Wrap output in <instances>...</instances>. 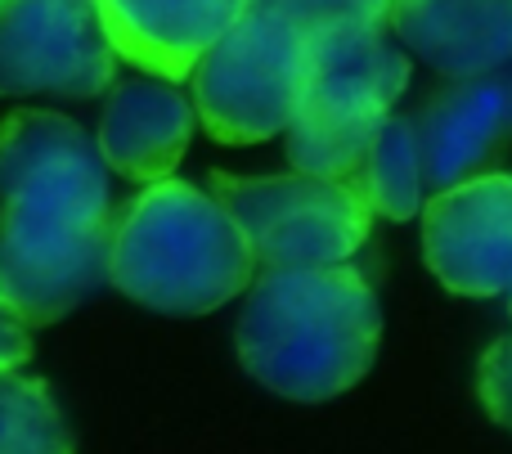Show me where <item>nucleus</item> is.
<instances>
[{
    "mask_svg": "<svg viewBox=\"0 0 512 454\" xmlns=\"http://www.w3.org/2000/svg\"><path fill=\"white\" fill-rule=\"evenodd\" d=\"M378 342V293L351 261L315 270H265L234 329L248 378L301 405L351 392L378 360Z\"/></svg>",
    "mask_w": 512,
    "mask_h": 454,
    "instance_id": "1",
    "label": "nucleus"
},
{
    "mask_svg": "<svg viewBox=\"0 0 512 454\" xmlns=\"http://www.w3.org/2000/svg\"><path fill=\"white\" fill-rule=\"evenodd\" d=\"M252 270L225 203L189 180H153L108 225V284L149 311H221L252 288Z\"/></svg>",
    "mask_w": 512,
    "mask_h": 454,
    "instance_id": "2",
    "label": "nucleus"
},
{
    "mask_svg": "<svg viewBox=\"0 0 512 454\" xmlns=\"http://www.w3.org/2000/svg\"><path fill=\"white\" fill-rule=\"evenodd\" d=\"M194 113L221 144H261L297 117L306 81V32L265 5H248L198 59Z\"/></svg>",
    "mask_w": 512,
    "mask_h": 454,
    "instance_id": "3",
    "label": "nucleus"
},
{
    "mask_svg": "<svg viewBox=\"0 0 512 454\" xmlns=\"http://www.w3.org/2000/svg\"><path fill=\"white\" fill-rule=\"evenodd\" d=\"M212 194L225 203L265 270L342 266L369 243L373 212L346 180L319 176H225L212 171Z\"/></svg>",
    "mask_w": 512,
    "mask_h": 454,
    "instance_id": "4",
    "label": "nucleus"
},
{
    "mask_svg": "<svg viewBox=\"0 0 512 454\" xmlns=\"http://www.w3.org/2000/svg\"><path fill=\"white\" fill-rule=\"evenodd\" d=\"M108 225L59 207H0V306L27 329L63 320L108 284Z\"/></svg>",
    "mask_w": 512,
    "mask_h": 454,
    "instance_id": "5",
    "label": "nucleus"
},
{
    "mask_svg": "<svg viewBox=\"0 0 512 454\" xmlns=\"http://www.w3.org/2000/svg\"><path fill=\"white\" fill-rule=\"evenodd\" d=\"M113 77L99 0H0V95L90 99Z\"/></svg>",
    "mask_w": 512,
    "mask_h": 454,
    "instance_id": "6",
    "label": "nucleus"
},
{
    "mask_svg": "<svg viewBox=\"0 0 512 454\" xmlns=\"http://www.w3.org/2000/svg\"><path fill=\"white\" fill-rule=\"evenodd\" d=\"M427 270L459 297L512 293V171H477L423 203Z\"/></svg>",
    "mask_w": 512,
    "mask_h": 454,
    "instance_id": "7",
    "label": "nucleus"
},
{
    "mask_svg": "<svg viewBox=\"0 0 512 454\" xmlns=\"http://www.w3.org/2000/svg\"><path fill=\"white\" fill-rule=\"evenodd\" d=\"M0 198L113 221L108 162L77 122L59 113H9L0 122Z\"/></svg>",
    "mask_w": 512,
    "mask_h": 454,
    "instance_id": "8",
    "label": "nucleus"
},
{
    "mask_svg": "<svg viewBox=\"0 0 512 454\" xmlns=\"http://www.w3.org/2000/svg\"><path fill=\"white\" fill-rule=\"evenodd\" d=\"M405 86L409 54L387 23H337L306 32V81L297 108L382 122Z\"/></svg>",
    "mask_w": 512,
    "mask_h": 454,
    "instance_id": "9",
    "label": "nucleus"
},
{
    "mask_svg": "<svg viewBox=\"0 0 512 454\" xmlns=\"http://www.w3.org/2000/svg\"><path fill=\"white\" fill-rule=\"evenodd\" d=\"M427 194L477 176L512 140V63L481 77H459L418 117Z\"/></svg>",
    "mask_w": 512,
    "mask_h": 454,
    "instance_id": "10",
    "label": "nucleus"
},
{
    "mask_svg": "<svg viewBox=\"0 0 512 454\" xmlns=\"http://www.w3.org/2000/svg\"><path fill=\"white\" fill-rule=\"evenodd\" d=\"M252 0H99L117 59L162 81H189Z\"/></svg>",
    "mask_w": 512,
    "mask_h": 454,
    "instance_id": "11",
    "label": "nucleus"
},
{
    "mask_svg": "<svg viewBox=\"0 0 512 454\" xmlns=\"http://www.w3.org/2000/svg\"><path fill=\"white\" fill-rule=\"evenodd\" d=\"M387 27L450 81L512 63V0H391Z\"/></svg>",
    "mask_w": 512,
    "mask_h": 454,
    "instance_id": "12",
    "label": "nucleus"
},
{
    "mask_svg": "<svg viewBox=\"0 0 512 454\" xmlns=\"http://www.w3.org/2000/svg\"><path fill=\"white\" fill-rule=\"evenodd\" d=\"M194 104L180 95L176 81H122L113 86L99 117V158L126 180H167L180 167L194 135Z\"/></svg>",
    "mask_w": 512,
    "mask_h": 454,
    "instance_id": "13",
    "label": "nucleus"
},
{
    "mask_svg": "<svg viewBox=\"0 0 512 454\" xmlns=\"http://www.w3.org/2000/svg\"><path fill=\"white\" fill-rule=\"evenodd\" d=\"M355 194L364 198L373 216L382 221H409L423 212V149H418V126L409 117L387 113L382 126L373 131L369 149H364L355 176L346 180Z\"/></svg>",
    "mask_w": 512,
    "mask_h": 454,
    "instance_id": "14",
    "label": "nucleus"
},
{
    "mask_svg": "<svg viewBox=\"0 0 512 454\" xmlns=\"http://www.w3.org/2000/svg\"><path fill=\"white\" fill-rule=\"evenodd\" d=\"M382 122H360V117H337V113H315V108H297L288 122V162L301 176L319 180H351L360 167L364 149H369L373 131Z\"/></svg>",
    "mask_w": 512,
    "mask_h": 454,
    "instance_id": "15",
    "label": "nucleus"
},
{
    "mask_svg": "<svg viewBox=\"0 0 512 454\" xmlns=\"http://www.w3.org/2000/svg\"><path fill=\"white\" fill-rule=\"evenodd\" d=\"M0 454H72L54 392L32 374H0Z\"/></svg>",
    "mask_w": 512,
    "mask_h": 454,
    "instance_id": "16",
    "label": "nucleus"
},
{
    "mask_svg": "<svg viewBox=\"0 0 512 454\" xmlns=\"http://www.w3.org/2000/svg\"><path fill=\"white\" fill-rule=\"evenodd\" d=\"M274 14H283L288 23H297L301 32L315 27H337V23H387L391 0H252Z\"/></svg>",
    "mask_w": 512,
    "mask_h": 454,
    "instance_id": "17",
    "label": "nucleus"
},
{
    "mask_svg": "<svg viewBox=\"0 0 512 454\" xmlns=\"http://www.w3.org/2000/svg\"><path fill=\"white\" fill-rule=\"evenodd\" d=\"M477 396L481 410L512 432V333L495 338L477 360Z\"/></svg>",
    "mask_w": 512,
    "mask_h": 454,
    "instance_id": "18",
    "label": "nucleus"
},
{
    "mask_svg": "<svg viewBox=\"0 0 512 454\" xmlns=\"http://www.w3.org/2000/svg\"><path fill=\"white\" fill-rule=\"evenodd\" d=\"M32 360V329L9 306H0V374L23 369Z\"/></svg>",
    "mask_w": 512,
    "mask_h": 454,
    "instance_id": "19",
    "label": "nucleus"
},
{
    "mask_svg": "<svg viewBox=\"0 0 512 454\" xmlns=\"http://www.w3.org/2000/svg\"><path fill=\"white\" fill-rule=\"evenodd\" d=\"M508 315H512V293H508Z\"/></svg>",
    "mask_w": 512,
    "mask_h": 454,
    "instance_id": "20",
    "label": "nucleus"
}]
</instances>
